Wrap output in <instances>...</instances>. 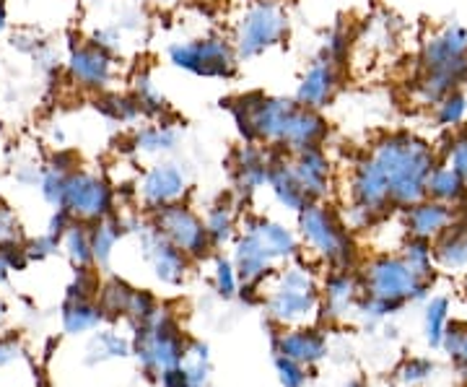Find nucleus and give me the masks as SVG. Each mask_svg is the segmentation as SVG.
Masks as SVG:
<instances>
[{
  "mask_svg": "<svg viewBox=\"0 0 467 387\" xmlns=\"http://www.w3.org/2000/svg\"><path fill=\"white\" fill-rule=\"evenodd\" d=\"M232 115L247 143H260L273 152L294 153L309 146H325L330 138V122L322 110L285 97H267L263 91L234 99Z\"/></svg>",
  "mask_w": 467,
  "mask_h": 387,
  "instance_id": "1",
  "label": "nucleus"
},
{
  "mask_svg": "<svg viewBox=\"0 0 467 387\" xmlns=\"http://www.w3.org/2000/svg\"><path fill=\"white\" fill-rule=\"evenodd\" d=\"M368 159L382 172L392 208H408L426 198V180L439 164L436 149L416 133H387L371 143Z\"/></svg>",
  "mask_w": 467,
  "mask_h": 387,
  "instance_id": "2",
  "label": "nucleus"
},
{
  "mask_svg": "<svg viewBox=\"0 0 467 387\" xmlns=\"http://www.w3.org/2000/svg\"><path fill=\"white\" fill-rule=\"evenodd\" d=\"M462 84H467V29L450 21L420 45V78L413 94L420 104L434 107Z\"/></svg>",
  "mask_w": 467,
  "mask_h": 387,
  "instance_id": "3",
  "label": "nucleus"
},
{
  "mask_svg": "<svg viewBox=\"0 0 467 387\" xmlns=\"http://www.w3.org/2000/svg\"><path fill=\"white\" fill-rule=\"evenodd\" d=\"M288 11L281 0H250L234 21L232 45L239 60H254L281 47L288 37Z\"/></svg>",
  "mask_w": 467,
  "mask_h": 387,
  "instance_id": "4",
  "label": "nucleus"
},
{
  "mask_svg": "<svg viewBox=\"0 0 467 387\" xmlns=\"http://www.w3.org/2000/svg\"><path fill=\"white\" fill-rule=\"evenodd\" d=\"M296 216H299V235L309 247V253H315L335 268H348V263L353 260V239L348 226L340 221L333 208L322 201L306 203Z\"/></svg>",
  "mask_w": 467,
  "mask_h": 387,
  "instance_id": "5",
  "label": "nucleus"
},
{
  "mask_svg": "<svg viewBox=\"0 0 467 387\" xmlns=\"http://www.w3.org/2000/svg\"><path fill=\"white\" fill-rule=\"evenodd\" d=\"M169 63L198 78H234L239 58L232 39L221 34H202L195 39H182L169 45Z\"/></svg>",
  "mask_w": 467,
  "mask_h": 387,
  "instance_id": "6",
  "label": "nucleus"
},
{
  "mask_svg": "<svg viewBox=\"0 0 467 387\" xmlns=\"http://www.w3.org/2000/svg\"><path fill=\"white\" fill-rule=\"evenodd\" d=\"M367 291L379 312L398 307L408 297H420L426 291V281L418 278L402 257H374L367 266Z\"/></svg>",
  "mask_w": 467,
  "mask_h": 387,
  "instance_id": "7",
  "label": "nucleus"
},
{
  "mask_svg": "<svg viewBox=\"0 0 467 387\" xmlns=\"http://www.w3.org/2000/svg\"><path fill=\"white\" fill-rule=\"evenodd\" d=\"M73 221H94L107 219L115 211V190L112 185L86 169H73L66 180V193H63V205Z\"/></svg>",
  "mask_w": 467,
  "mask_h": 387,
  "instance_id": "8",
  "label": "nucleus"
},
{
  "mask_svg": "<svg viewBox=\"0 0 467 387\" xmlns=\"http://www.w3.org/2000/svg\"><path fill=\"white\" fill-rule=\"evenodd\" d=\"M66 73L70 84H76L81 91L104 94L112 91V86L117 84L119 60L117 55L94 42H78L67 50Z\"/></svg>",
  "mask_w": 467,
  "mask_h": 387,
  "instance_id": "9",
  "label": "nucleus"
},
{
  "mask_svg": "<svg viewBox=\"0 0 467 387\" xmlns=\"http://www.w3.org/2000/svg\"><path fill=\"white\" fill-rule=\"evenodd\" d=\"M153 229L169 242L182 250L187 257H202L211 250V239L205 232L202 219L190 208L180 203H169L164 208L153 211Z\"/></svg>",
  "mask_w": 467,
  "mask_h": 387,
  "instance_id": "10",
  "label": "nucleus"
},
{
  "mask_svg": "<svg viewBox=\"0 0 467 387\" xmlns=\"http://www.w3.org/2000/svg\"><path fill=\"white\" fill-rule=\"evenodd\" d=\"M340 70H343V66L330 52L319 50L304 70L294 99L304 107H312V110H325L340 89Z\"/></svg>",
  "mask_w": 467,
  "mask_h": 387,
  "instance_id": "11",
  "label": "nucleus"
},
{
  "mask_svg": "<svg viewBox=\"0 0 467 387\" xmlns=\"http://www.w3.org/2000/svg\"><path fill=\"white\" fill-rule=\"evenodd\" d=\"M190 190V180L184 169L174 162H156L150 164L140 183H138V195L149 211H159L169 203H180Z\"/></svg>",
  "mask_w": 467,
  "mask_h": 387,
  "instance_id": "12",
  "label": "nucleus"
},
{
  "mask_svg": "<svg viewBox=\"0 0 467 387\" xmlns=\"http://www.w3.org/2000/svg\"><path fill=\"white\" fill-rule=\"evenodd\" d=\"M285 159L309 203L325 201L333 193V162L325 146H309L301 152L285 153Z\"/></svg>",
  "mask_w": 467,
  "mask_h": 387,
  "instance_id": "13",
  "label": "nucleus"
},
{
  "mask_svg": "<svg viewBox=\"0 0 467 387\" xmlns=\"http://www.w3.org/2000/svg\"><path fill=\"white\" fill-rule=\"evenodd\" d=\"M273 149H265L260 143L239 146L234 153V187L242 198H250L257 190L267 185V172H270Z\"/></svg>",
  "mask_w": 467,
  "mask_h": 387,
  "instance_id": "14",
  "label": "nucleus"
},
{
  "mask_svg": "<svg viewBox=\"0 0 467 387\" xmlns=\"http://www.w3.org/2000/svg\"><path fill=\"white\" fill-rule=\"evenodd\" d=\"M140 247H143V255L150 263V268L156 270V276L164 284H180L182 281L190 257L182 250H177L167 236H161L153 226H149L140 232Z\"/></svg>",
  "mask_w": 467,
  "mask_h": 387,
  "instance_id": "15",
  "label": "nucleus"
},
{
  "mask_svg": "<svg viewBox=\"0 0 467 387\" xmlns=\"http://www.w3.org/2000/svg\"><path fill=\"white\" fill-rule=\"evenodd\" d=\"M454 221H457L454 205L431 201V198H423V201L405 208V229H408V235L418 236V239L431 242L439 235H444Z\"/></svg>",
  "mask_w": 467,
  "mask_h": 387,
  "instance_id": "16",
  "label": "nucleus"
},
{
  "mask_svg": "<svg viewBox=\"0 0 467 387\" xmlns=\"http://www.w3.org/2000/svg\"><path fill=\"white\" fill-rule=\"evenodd\" d=\"M242 232L252 235L263 247H265L270 257L278 260H291L299 255V239L291 229H285L278 221L263 219V216H247L242 219Z\"/></svg>",
  "mask_w": 467,
  "mask_h": 387,
  "instance_id": "17",
  "label": "nucleus"
},
{
  "mask_svg": "<svg viewBox=\"0 0 467 387\" xmlns=\"http://www.w3.org/2000/svg\"><path fill=\"white\" fill-rule=\"evenodd\" d=\"M267 187H270L273 198L281 203L285 211L299 214L301 208L309 203V198L304 195V190H301V185L296 183L294 172L288 167V159H285L284 152H273L270 172H267Z\"/></svg>",
  "mask_w": 467,
  "mask_h": 387,
  "instance_id": "18",
  "label": "nucleus"
},
{
  "mask_svg": "<svg viewBox=\"0 0 467 387\" xmlns=\"http://www.w3.org/2000/svg\"><path fill=\"white\" fill-rule=\"evenodd\" d=\"M180 133L167 120H156L149 125H138L130 135V149L138 156H167L177 149Z\"/></svg>",
  "mask_w": 467,
  "mask_h": 387,
  "instance_id": "19",
  "label": "nucleus"
},
{
  "mask_svg": "<svg viewBox=\"0 0 467 387\" xmlns=\"http://www.w3.org/2000/svg\"><path fill=\"white\" fill-rule=\"evenodd\" d=\"M426 198L447 205H460L467 198V183L447 164H436L426 180Z\"/></svg>",
  "mask_w": 467,
  "mask_h": 387,
  "instance_id": "20",
  "label": "nucleus"
},
{
  "mask_svg": "<svg viewBox=\"0 0 467 387\" xmlns=\"http://www.w3.org/2000/svg\"><path fill=\"white\" fill-rule=\"evenodd\" d=\"M130 97L138 104L140 115L153 120H161L169 112V101L164 97V91L156 86L153 76H150L149 68H140L133 76V89H130Z\"/></svg>",
  "mask_w": 467,
  "mask_h": 387,
  "instance_id": "21",
  "label": "nucleus"
},
{
  "mask_svg": "<svg viewBox=\"0 0 467 387\" xmlns=\"http://www.w3.org/2000/svg\"><path fill=\"white\" fill-rule=\"evenodd\" d=\"M436 260L444 268H465L467 266V224L454 221L444 235L436 236Z\"/></svg>",
  "mask_w": 467,
  "mask_h": 387,
  "instance_id": "22",
  "label": "nucleus"
},
{
  "mask_svg": "<svg viewBox=\"0 0 467 387\" xmlns=\"http://www.w3.org/2000/svg\"><path fill=\"white\" fill-rule=\"evenodd\" d=\"M88 235H91V260L99 268H107L109 266V257L115 253L117 242L122 236V224L112 219V216H107V219L94 221L88 226Z\"/></svg>",
  "mask_w": 467,
  "mask_h": 387,
  "instance_id": "23",
  "label": "nucleus"
},
{
  "mask_svg": "<svg viewBox=\"0 0 467 387\" xmlns=\"http://www.w3.org/2000/svg\"><path fill=\"white\" fill-rule=\"evenodd\" d=\"M205 232L211 239V247H221L226 242H232L236 235V214H234V205L229 201H218L216 205L208 208L205 214Z\"/></svg>",
  "mask_w": 467,
  "mask_h": 387,
  "instance_id": "24",
  "label": "nucleus"
},
{
  "mask_svg": "<svg viewBox=\"0 0 467 387\" xmlns=\"http://www.w3.org/2000/svg\"><path fill=\"white\" fill-rule=\"evenodd\" d=\"M325 351V340L315 330H294L281 338V356L294 361H315Z\"/></svg>",
  "mask_w": 467,
  "mask_h": 387,
  "instance_id": "25",
  "label": "nucleus"
},
{
  "mask_svg": "<svg viewBox=\"0 0 467 387\" xmlns=\"http://www.w3.org/2000/svg\"><path fill=\"white\" fill-rule=\"evenodd\" d=\"M60 245L76 268H88L94 263L91 260V235H88V224L84 221H73L60 236Z\"/></svg>",
  "mask_w": 467,
  "mask_h": 387,
  "instance_id": "26",
  "label": "nucleus"
},
{
  "mask_svg": "<svg viewBox=\"0 0 467 387\" xmlns=\"http://www.w3.org/2000/svg\"><path fill=\"white\" fill-rule=\"evenodd\" d=\"M434 120L439 128H447V131H457L462 122L467 120V94L454 89L447 97L434 104Z\"/></svg>",
  "mask_w": 467,
  "mask_h": 387,
  "instance_id": "27",
  "label": "nucleus"
},
{
  "mask_svg": "<svg viewBox=\"0 0 467 387\" xmlns=\"http://www.w3.org/2000/svg\"><path fill=\"white\" fill-rule=\"evenodd\" d=\"M99 110L107 118L117 122H135L140 118V110L130 94H117V91H104L99 94Z\"/></svg>",
  "mask_w": 467,
  "mask_h": 387,
  "instance_id": "28",
  "label": "nucleus"
},
{
  "mask_svg": "<svg viewBox=\"0 0 467 387\" xmlns=\"http://www.w3.org/2000/svg\"><path fill=\"white\" fill-rule=\"evenodd\" d=\"M400 257L408 263V268L413 270L418 278H423V281L431 278V242L429 239L410 236V242L402 247Z\"/></svg>",
  "mask_w": 467,
  "mask_h": 387,
  "instance_id": "29",
  "label": "nucleus"
},
{
  "mask_svg": "<svg viewBox=\"0 0 467 387\" xmlns=\"http://www.w3.org/2000/svg\"><path fill=\"white\" fill-rule=\"evenodd\" d=\"M101 320V309L88 302H67L66 312H63V322H66L67 333H84L88 328H94Z\"/></svg>",
  "mask_w": 467,
  "mask_h": 387,
  "instance_id": "30",
  "label": "nucleus"
},
{
  "mask_svg": "<svg viewBox=\"0 0 467 387\" xmlns=\"http://www.w3.org/2000/svg\"><path fill=\"white\" fill-rule=\"evenodd\" d=\"M67 174H70V172L55 167V164H47V167L42 169V174H39V193H42V198L50 203V205H55V208L63 205V193H66Z\"/></svg>",
  "mask_w": 467,
  "mask_h": 387,
  "instance_id": "31",
  "label": "nucleus"
},
{
  "mask_svg": "<svg viewBox=\"0 0 467 387\" xmlns=\"http://www.w3.org/2000/svg\"><path fill=\"white\" fill-rule=\"evenodd\" d=\"M441 164H447L450 169H454V172L467 183V131H457V133L447 141V149H444Z\"/></svg>",
  "mask_w": 467,
  "mask_h": 387,
  "instance_id": "32",
  "label": "nucleus"
},
{
  "mask_svg": "<svg viewBox=\"0 0 467 387\" xmlns=\"http://www.w3.org/2000/svg\"><path fill=\"white\" fill-rule=\"evenodd\" d=\"M133 297V288H128L122 281H109L101 288V307L109 312H128V304Z\"/></svg>",
  "mask_w": 467,
  "mask_h": 387,
  "instance_id": "33",
  "label": "nucleus"
},
{
  "mask_svg": "<svg viewBox=\"0 0 467 387\" xmlns=\"http://www.w3.org/2000/svg\"><path fill=\"white\" fill-rule=\"evenodd\" d=\"M21 242V224H18L14 208L5 201H0V245Z\"/></svg>",
  "mask_w": 467,
  "mask_h": 387,
  "instance_id": "34",
  "label": "nucleus"
},
{
  "mask_svg": "<svg viewBox=\"0 0 467 387\" xmlns=\"http://www.w3.org/2000/svg\"><path fill=\"white\" fill-rule=\"evenodd\" d=\"M236 284H239V278H236V270H234L232 260H223V257H218L216 260V288L223 294V297H232L234 291H236Z\"/></svg>",
  "mask_w": 467,
  "mask_h": 387,
  "instance_id": "35",
  "label": "nucleus"
},
{
  "mask_svg": "<svg viewBox=\"0 0 467 387\" xmlns=\"http://www.w3.org/2000/svg\"><path fill=\"white\" fill-rule=\"evenodd\" d=\"M57 247H60V236L45 235L39 236V239H34L32 245H26L24 250H26V257H29V260H42V257H47V255L57 253Z\"/></svg>",
  "mask_w": 467,
  "mask_h": 387,
  "instance_id": "36",
  "label": "nucleus"
},
{
  "mask_svg": "<svg viewBox=\"0 0 467 387\" xmlns=\"http://www.w3.org/2000/svg\"><path fill=\"white\" fill-rule=\"evenodd\" d=\"M278 370H281V380H284L285 387L304 385V371H301L299 361H294V359H288V356H281V359H278Z\"/></svg>",
  "mask_w": 467,
  "mask_h": 387,
  "instance_id": "37",
  "label": "nucleus"
},
{
  "mask_svg": "<svg viewBox=\"0 0 467 387\" xmlns=\"http://www.w3.org/2000/svg\"><path fill=\"white\" fill-rule=\"evenodd\" d=\"M444 318H447V299H434L431 307H429V333H431V340H439L441 336V325H444Z\"/></svg>",
  "mask_w": 467,
  "mask_h": 387,
  "instance_id": "38",
  "label": "nucleus"
},
{
  "mask_svg": "<svg viewBox=\"0 0 467 387\" xmlns=\"http://www.w3.org/2000/svg\"><path fill=\"white\" fill-rule=\"evenodd\" d=\"M18 356V349L14 343H5V340H0V367L3 364H8L11 359H16Z\"/></svg>",
  "mask_w": 467,
  "mask_h": 387,
  "instance_id": "39",
  "label": "nucleus"
},
{
  "mask_svg": "<svg viewBox=\"0 0 467 387\" xmlns=\"http://www.w3.org/2000/svg\"><path fill=\"white\" fill-rule=\"evenodd\" d=\"M8 26V11H5V3H0V34L5 32Z\"/></svg>",
  "mask_w": 467,
  "mask_h": 387,
  "instance_id": "40",
  "label": "nucleus"
},
{
  "mask_svg": "<svg viewBox=\"0 0 467 387\" xmlns=\"http://www.w3.org/2000/svg\"><path fill=\"white\" fill-rule=\"evenodd\" d=\"M8 263H5V260H3V255H0V284H3V281H5V276H8Z\"/></svg>",
  "mask_w": 467,
  "mask_h": 387,
  "instance_id": "41",
  "label": "nucleus"
},
{
  "mask_svg": "<svg viewBox=\"0 0 467 387\" xmlns=\"http://www.w3.org/2000/svg\"><path fill=\"white\" fill-rule=\"evenodd\" d=\"M159 5H164V8H174V5H180L182 0H156Z\"/></svg>",
  "mask_w": 467,
  "mask_h": 387,
  "instance_id": "42",
  "label": "nucleus"
},
{
  "mask_svg": "<svg viewBox=\"0 0 467 387\" xmlns=\"http://www.w3.org/2000/svg\"><path fill=\"white\" fill-rule=\"evenodd\" d=\"M5 320V304L0 302V322Z\"/></svg>",
  "mask_w": 467,
  "mask_h": 387,
  "instance_id": "43",
  "label": "nucleus"
},
{
  "mask_svg": "<svg viewBox=\"0 0 467 387\" xmlns=\"http://www.w3.org/2000/svg\"><path fill=\"white\" fill-rule=\"evenodd\" d=\"M187 387H195V385H187Z\"/></svg>",
  "mask_w": 467,
  "mask_h": 387,
  "instance_id": "44",
  "label": "nucleus"
},
{
  "mask_svg": "<svg viewBox=\"0 0 467 387\" xmlns=\"http://www.w3.org/2000/svg\"><path fill=\"white\" fill-rule=\"evenodd\" d=\"M0 3H5V0H0Z\"/></svg>",
  "mask_w": 467,
  "mask_h": 387,
  "instance_id": "45",
  "label": "nucleus"
}]
</instances>
